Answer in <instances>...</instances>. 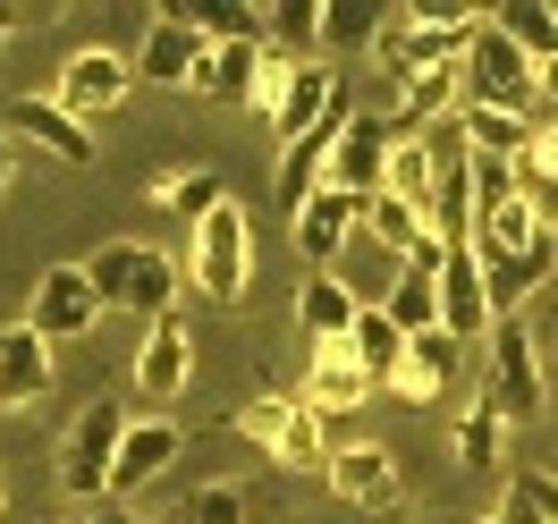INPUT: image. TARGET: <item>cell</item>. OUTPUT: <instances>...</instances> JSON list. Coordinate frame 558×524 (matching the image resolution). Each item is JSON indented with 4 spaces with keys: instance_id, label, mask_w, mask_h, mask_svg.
I'll use <instances>...</instances> for the list:
<instances>
[{
    "instance_id": "obj_1",
    "label": "cell",
    "mask_w": 558,
    "mask_h": 524,
    "mask_svg": "<svg viewBox=\"0 0 558 524\" xmlns=\"http://www.w3.org/2000/svg\"><path fill=\"white\" fill-rule=\"evenodd\" d=\"M85 280H94V296H102V314H110V305H128V314H144V321H170L186 263L161 254V245H144V237H110V245L85 254Z\"/></svg>"
},
{
    "instance_id": "obj_2",
    "label": "cell",
    "mask_w": 558,
    "mask_h": 524,
    "mask_svg": "<svg viewBox=\"0 0 558 524\" xmlns=\"http://www.w3.org/2000/svg\"><path fill=\"white\" fill-rule=\"evenodd\" d=\"M229 431L238 440H254V449L271 456V465H288V474H330V449H322V415L305 406V389H263V398H245L238 415H229Z\"/></svg>"
},
{
    "instance_id": "obj_3",
    "label": "cell",
    "mask_w": 558,
    "mask_h": 524,
    "mask_svg": "<svg viewBox=\"0 0 558 524\" xmlns=\"http://www.w3.org/2000/svg\"><path fill=\"white\" fill-rule=\"evenodd\" d=\"M186 280H195V296H211V305H245V288H254V211L245 204H220L204 229H195Z\"/></svg>"
},
{
    "instance_id": "obj_4",
    "label": "cell",
    "mask_w": 558,
    "mask_h": 524,
    "mask_svg": "<svg viewBox=\"0 0 558 524\" xmlns=\"http://www.w3.org/2000/svg\"><path fill=\"white\" fill-rule=\"evenodd\" d=\"M465 102L542 119V69H533V60H524L517 42L490 26V17H483V35H474V51H465Z\"/></svg>"
},
{
    "instance_id": "obj_5",
    "label": "cell",
    "mask_w": 558,
    "mask_h": 524,
    "mask_svg": "<svg viewBox=\"0 0 558 524\" xmlns=\"http://www.w3.org/2000/svg\"><path fill=\"white\" fill-rule=\"evenodd\" d=\"M483 398L508 423H533L542 406H550V373H542V348H533L524 314H508L499 330H490V381H483Z\"/></svg>"
},
{
    "instance_id": "obj_6",
    "label": "cell",
    "mask_w": 558,
    "mask_h": 524,
    "mask_svg": "<svg viewBox=\"0 0 558 524\" xmlns=\"http://www.w3.org/2000/svg\"><path fill=\"white\" fill-rule=\"evenodd\" d=\"M119 440H128V415H119V398H94V406L69 423V449H60V490H69V499H110V474H119Z\"/></svg>"
},
{
    "instance_id": "obj_7",
    "label": "cell",
    "mask_w": 558,
    "mask_h": 524,
    "mask_svg": "<svg viewBox=\"0 0 558 524\" xmlns=\"http://www.w3.org/2000/svg\"><path fill=\"white\" fill-rule=\"evenodd\" d=\"M211 69V42L195 35V17L186 9H161L136 42V85H170V94H195Z\"/></svg>"
},
{
    "instance_id": "obj_8",
    "label": "cell",
    "mask_w": 558,
    "mask_h": 524,
    "mask_svg": "<svg viewBox=\"0 0 558 524\" xmlns=\"http://www.w3.org/2000/svg\"><path fill=\"white\" fill-rule=\"evenodd\" d=\"M128 94H136V60H119L102 42L69 51V60H60V85H51V102L69 110V119H102V110H119Z\"/></svg>"
},
{
    "instance_id": "obj_9",
    "label": "cell",
    "mask_w": 558,
    "mask_h": 524,
    "mask_svg": "<svg viewBox=\"0 0 558 524\" xmlns=\"http://www.w3.org/2000/svg\"><path fill=\"white\" fill-rule=\"evenodd\" d=\"M330 490L348 499L355 516H373V524H398V516H407V483H398V456L373 449V440H355V449L330 456Z\"/></svg>"
},
{
    "instance_id": "obj_10",
    "label": "cell",
    "mask_w": 558,
    "mask_h": 524,
    "mask_svg": "<svg viewBox=\"0 0 558 524\" xmlns=\"http://www.w3.org/2000/svg\"><path fill=\"white\" fill-rule=\"evenodd\" d=\"M94 321H102V296L85 280V263H51L35 280V296H26V330H43V339H85Z\"/></svg>"
},
{
    "instance_id": "obj_11",
    "label": "cell",
    "mask_w": 558,
    "mask_h": 524,
    "mask_svg": "<svg viewBox=\"0 0 558 524\" xmlns=\"http://www.w3.org/2000/svg\"><path fill=\"white\" fill-rule=\"evenodd\" d=\"M389 144H398L389 110H355L348 136H339V153H330V186L355 195V204H373V195H381V178H389Z\"/></svg>"
},
{
    "instance_id": "obj_12",
    "label": "cell",
    "mask_w": 558,
    "mask_h": 524,
    "mask_svg": "<svg viewBox=\"0 0 558 524\" xmlns=\"http://www.w3.org/2000/svg\"><path fill=\"white\" fill-rule=\"evenodd\" d=\"M178 456H186V431L170 415H136L128 423V440H119V474H110V508H128L136 490H153L170 474Z\"/></svg>"
},
{
    "instance_id": "obj_13",
    "label": "cell",
    "mask_w": 558,
    "mask_h": 524,
    "mask_svg": "<svg viewBox=\"0 0 558 524\" xmlns=\"http://www.w3.org/2000/svg\"><path fill=\"white\" fill-rule=\"evenodd\" d=\"M0 127H9V144L26 136V144H43L51 161H69V170H94V136H85V119H69V110L51 102V94H17V102L0 110Z\"/></svg>"
},
{
    "instance_id": "obj_14",
    "label": "cell",
    "mask_w": 558,
    "mask_h": 524,
    "mask_svg": "<svg viewBox=\"0 0 558 524\" xmlns=\"http://www.w3.org/2000/svg\"><path fill=\"white\" fill-rule=\"evenodd\" d=\"M43 398H51V339L26 330V321H9L0 330V415L43 406Z\"/></svg>"
},
{
    "instance_id": "obj_15",
    "label": "cell",
    "mask_w": 558,
    "mask_h": 524,
    "mask_svg": "<svg viewBox=\"0 0 558 524\" xmlns=\"http://www.w3.org/2000/svg\"><path fill=\"white\" fill-rule=\"evenodd\" d=\"M186 373H195V339H186V321H153L144 330L136 364H128V381H136V398H186Z\"/></svg>"
},
{
    "instance_id": "obj_16",
    "label": "cell",
    "mask_w": 558,
    "mask_h": 524,
    "mask_svg": "<svg viewBox=\"0 0 558 524\" xmlns=\"http://www.w3.org/2000/svg\"><path fill=\"white\" fill-rule=\"evenodd\" d=\"M440 330H449L457 348L499 330V314H490V280H483V263H474V245L449 254V271H440Z\"/></svg>"
},
{
    "instance_id": "obj_17",
    "label": "cell",
    "mask_w": 558,
    "mask_h": 524,
    "mask_svg": "<svg viewBox=\"0 0 558 524\" xmlns=\"http://www.w3.org/2000/svg\"><path fill=\"white\" fill-rule=\"evenodd\" d=\"M373 398V373L355 364V339H322L314 364H305V406L314 415H355Z\"/></svg>"
},
{
    "instance_id": "obj_18",
    "label": "cell",
    "mask_w": 558,
    "mask_h": 524,
    "mask_svg": "<svg viewBox=\"0 0 558 524\" xmlns=\"http://www.w3.org/2000/svg\"><path fill=\"white\" fill-rule=\"evenodd\" d=\"M288 229H296V254H305L314 271H330V263L348 254V237L364 229V204H355V195H339V186H322V195L296 211Z\"/></svg>"
},
{
    "instance_id": "obj_19",
    "label": "cell",
    "mask_w": 558,
    "mask_h": 524,
    "mask_svg": "<svg viewBox=\"0 0 558 524\" xmlns=\"http://www.w3.org/2000/svg\"><path fill=\"white\" fill-rule=\"evenodd\" d=\"M457 373H465V348H457L449 330H423L415 348H407V364H398L389 398H398V406H432V398L457 389Z\"/></svg>"
},
{
    "instance_id": "obj_20",
    "label": "cell",
    "mask_w": 558,
    "mask_h": 524,
    "mask_svg": "<svg viewBox=\"0 0 558 524\" xmlns=\"http://www.w3.org/2000/svg\"><path fill=\"white\" fill-rule=\"evenodd\" d=\"M474 263H483V280H490V314L508 321L524 296H533V288H550V271H558V237H550V245H533V254H499V245L474 237Z\"/></svg>"
},
{
    "instance_id": "obj_21",
    "label": "cell",
    "mask_w": 558,
    "mask_h": 524,
    "mask_svg": "<svg viewBox=\"0 0 558 524\" xmlns=\"http://www.w3.org/2000/svg\"><path fill=\"white\" fill-rule=\"evenodd\" d=\"M355 321H364V305H355V288L339 280V271H314V280L296 288V330H305V339H348Z\"/></svg>"
},
{
    "instance_id": "obj_22",
    "label": "cell",
    "mask_w": 558,
    "mask_h": 524,
    "mask_svg": "<svg viewBox=\"0 0 558 524\" xmlns=\"http://www.w3.org/2000/svg\"><path fill=\"white\" fill-rule=\"evenodd\" d=\"M457 474H499V456H508V415L490 406V398H474V406H457Z\"/></svg>"
},
{
    "instance_id": "obj_23",
    "label": "cell",
    "mask_w": 558,
    "mask_h": 524,
    "mask_svg": "<svg viewBox=\"0 0 558 524\" xmlns=\"http://www.w3.org/2000/svg\"><path fill=\"white\" fill-rule=\"evenodd\" d=\"M457 136L474 144V153H490V161H524V153H533V136H542V119H517V110L465 102V110H457Z\"/></svg>"
},
{
    "instance_id": "obj_24",
    "label": "cell",
    "mask_w": 558,
    "mask_h": 524,
    "mask_svg": "<svg viewBox=\"0 0 558 524\" xmlns=\"http://www.w3.org/2000/svg\"><path fill=\"white\" fill-rule=\"evenodd\" d=\"M153 211H178V220H195L204 229L211 211L229 204V178L220 170H170V178H153V195H144Z\"/></svg>"
},
{
    "instance_id": "obj_25",
    "label": "cell",
    "mask_w": 558,
    "mask_h": 524,
    "mask_svg": "<svg viewBox=\"0 0 558 524\" xmlns=\"http://www.w3.org/2000/svg\"><path fill=\"white\" fill-rule=\"evenodd\" d=\"M348 339H355V364L373 373V389L398 381V364H407V348H415V339H407V330L389 321V305H364V321H355Z\"/></svg>"
},
{
    "instance_id": "obj_26",
    "label": "cell",
    "mask_w": 558,
    "mask_h": 524,
    "mask_svg": "<svg viewBox=\"0 0 558 524\" xmlns=\"http://www.w3.org/2000/svg\"><path fill=\"white\" fill-rule=\"evenodd\" d=\"M432 186H440V153H432V136H398L389 144V178L381 195H398V204H432Z\"/></svg>"
},
{
    "instance_id": "obj_27",
    "label": "cell",
    "mask_w": 558,
    "mask_h": 524,
    "mask_svg": "<svg viewBox=\"0 0 558 524\" xmlns=\"http://www.w3.org/2000/svg\"><path fill=\"white\" fill-rule=\"evenodd\" d=\"M490 26L517 42L533 69H550V60H558V9H542V0H508V9H490Z\"/></svg>"
},
{
    "instance_id": "obj_28",
    "label": "cell",
    "mask_w": 558,
    "mask_h": 524,
    "mask_svg": "<svg viewBox=\"0 0 558 524\" xmlns=\"http://www.w3.org/2000/svg\"><path fill=\"white\" fill-rule=\"evenodd\" d=\"M186 17L204 42H271V9H245V0H195Z\"/></svg>"
},
{
    "instance_id": "obj_29",
    "label": "cell",
    "mask_w": 558,
    "mask_h": 524,
    "mask_svg": "<svg viewBox=\"0 0 558 524\" xmlns=\"http://www.w3.org/2000/svg\"><path fill=\"white\" fill-rule=\"evenodd\" d=\"M254 60H263V42H211V69L195 94H211V102H245L254 94Z\"/></svg>"
},
{
    "instance_id": "obj_30",
    "label": "cell",
    "mask_w": 558,
    "mask_h": 524,
    "mask_svg": "<svg viewBox=\"0 0 558 524\" xmlns=\"http://www.w3.org/2000/svg\"><path fill=\"white\" fill-rule=\"evenodd\" d=\"M389 321H398L407 339L440 330V280H432V271H398V288H389Z\"/></svg>"
},
{
    "instance_id": "obj_31",
    "label": "cell",
    "mask_w": 558,
    "mask_h": 524,
    "mask_svg": "<svg viewBox=\"0 0 558 524\" xmlns=\"http://www.w3.org/2000/svg\"><path fill=\"white\" fill-rule=\"evenodd\" d=\"M364 229H373V237H381L398 263H407V254L432 237V229H423V211H415V204H398V195H373V204H364Z\"/></svg>"
},
{
    "instance_id": "obj_32",
    "label": "cell",
    "mask_w": 558,
    "mask_h": 524,
    "mask_svg": "<svg viewBox=\"0 0 558 524\" xmlns=\"http://www.w3.org/2000/svg\"><path fill=\"white\" fill-rule=\"evenodd\" d=\"M296 51H279V42H263V60H254V94H245V110H263V119H279V102H288V85H296Z\"/></svg>"
},
{
    "instance_id": "obj_33",
    "label": "cell",
    "mask_w": 558,
    "mask_h": 524,
    "mask_svg": "<svg viewBox=\"0 0 558 524\" xmlns=\"http://www.w3.org/2000/svg\"><path fill=\"white\" fill-rule=\"evenodd\" d=\"M178 524H254V499H245L238 483H204L195 499H186V516Z\"/></svg>"
},
{
    "instance_id": "obj_34",
    "label": "cell",
    "mask_w": 558,
    "mask_h": 524,
    "mask_svg": "<svg viewBox=\"0 0 558 524\" xmlns=\"http://www.w3.org/2000/svg\"><path fill=\"white\" fill-rule=\"evenodd\" d=\"M271 42H279V51H296V60H322V51H305V42H322V9H314V0H279V9H271Z\"/></svg>"
},
{
    "instance_id": "obj_35",
    "label": "cell",
    "mask_w": 558,
    "mask_h": 524,
    "mask_svg": "<svg viewBox=\"0 0 558 524\" xmlns=\"http://www.w3.org/2000/svg\"><path fill=\"white\" fill-rule=\"evenodd\" d=\"M381 17H389V9H322V42H339V51H373V42H381Z\"/></svg>"
},
{
    "instance_id": "obj_36",
    "label": "cell",
    "mask_w": 558,
    "mask_h": 524,
    "mask_svg": "<svg viewBox=\"0 0 558 524\" xmlns=\"http://www.w3.org/2000/svg\"><path fill=\"white\" fill-rule=\"evenodd\" d=\"M465 153H474V144H465ZM465 178H474V211L517 204V161H490V153H474V161H465Z\"/></svg>"
},
{
    "instance_id": "obj_37",
    "label": "cell",
    "mask_w": 558,
    "mask_h": 524,
    "mask_svg": "<svg viewBox=\"0 0 558 524\" xmlns=\"http://www.w3.org/2000/svg\"><path fill=\"white\" fill-rule=\"evenodd\" d=\"M517 483H524V499L542 508V524H558V474H517Z\"/></svg>"
},
{
    "instance_id": "obj_38",
    "label": "cell",
    "mask_w": 558,
    "mask_h": 524,
    "mask_svg": "<svg viewBox=\"0 0 558 524\" xmlns=\"http://www.w3.org/2000/svg\"><path fill=\"white\" fill-rule=\"evenodd\" d=\"M69 524H144V516H128V508H85V516H69Z\"/></svg>"
},
{
    "instance_id": "obj_39",
    "label": "cell",
    "mask_w": 558,
    "mask_h": 524,
    "mask_svg": "<svg viewBox=\"0 0 558 524\" xmlns=\"http://www.w3.org/2000/svg\"><path fill=\"white\" fill-rule=\"evenodd\" d=\"M542 119H558V60L542 69Z\"/></svg>"
},
{
    "instance_id": "obj_40",
    "label": "cell",
    "mask_w": 558,
    "mask_h": 524,
    "mask_svg": "<svg viewBox=\"0 0 558 524\" xmlns=\"http://www.w3.org/2000/svg\"><path fill=\"white\" fill-rule=\"evenodd\" d=\"M9 178H17V144H9V127H0V195H9Z\"/></svg>"
},
{
    "instance_id": "obj_41",
    "label": "cell",
    "mask_w": 558,
    "mask_h": 524,
    "mask_svg": "<svg viewBox=\"0 0 558 524\" xmlns=\"http://www.w3.org/2000/svg\"><path fill=\"white\" fill-rule=\"evenodd\" d=\"M9 35H17V9H0V42H9Z\"/></svg>"
},
{
    "instance_id": "obj_42",
    "label": "cell",
    "mask_w": 558,
    "mask_h": 524,
    "mask_svg": "<svg viewBox=\"0 0 558 524\" xmlns=\"http://www.w3.org/2000/svg\"><path fill=\"white\" fill-rule=\"evenodd\" d=\"M542 220H550V229H558V204H550V211H542Z\"/></svg>"
},
{
    "instance_id": "obj_43",
    "label": "cell",
    "mask_w": 558,
    "mask_h": 524,
    "mask_svg": "<svg viewBox=\"0 0 558 524\" xmlns=\"http://www.w3.org/2000/svg\"><path fill=\"white\" fill-rule=\"evenodd\" d=\"M483 524H508V516H483Z\"/></svg>"
}]
</instances>
